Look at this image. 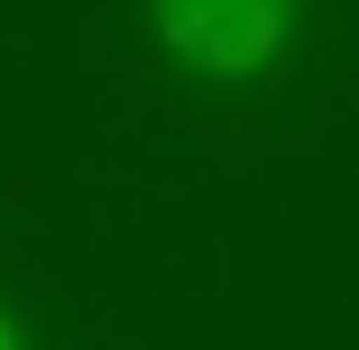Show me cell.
Listing matches in <instances>:
<instances>
[{
  "instance_id": "2",
  "label": "cell",
  "mask_w": 359,
  "mask_h": 350,
  "mask_svg": "<svg viewBox=\"0 0 359 350\" xmlns=\"http://www.w3.org/2000/svg\"><path fill=\"white\" fill-rule=\"evenodd\" d=\"M0 350H18V324H9V315H0Z\"/></svg>"
},
{
  "instance_id": "1",
  "label": "cell",
  "mask_w": 359,
  "mask_h": 350,
  "mask_svg": "<svg viewBox=\"0 0 359 350\" xmlns=\"http://www.w3.org/2000/svg\"><path fill=\"white\" fill-rule=\"evenodd\" d=\"M298 0H149V35L193 79H255L280 62Z\"/></svg>"
}]
</instances>
